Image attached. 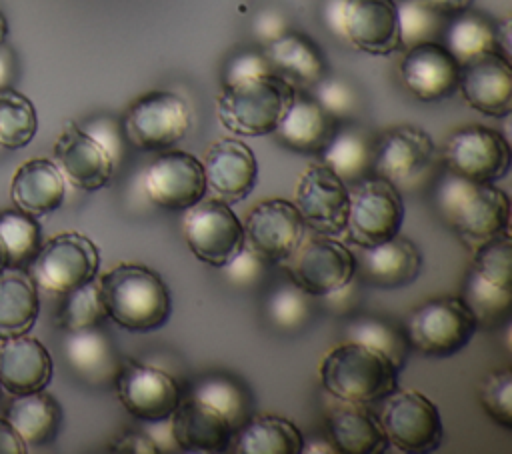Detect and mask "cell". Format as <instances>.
<instances>
[{
  "mask_svg": "<svg viewBox=\"0 0 512 454\" xmlns=\"http://www.w3.org/2000/svg\"><path fill=\"white\" fill-rule=\"evenodd\" d=\"M326 432L340 454H382L388 448L378 416L366 404L338 400V406L328 410Z\"/></svg>",
  "mask_w": 512,
  "mask_h": 454,
  "instance_id": "obj_27",
  "label": "cell"
},
{
  "mask_svg": "<svg viewBox=\"0 0 512 454\" xmlns=\"http://www.w3.org/2000/svg\"><path fill=\"white\" fill-rule=\"evenodd\" d=\"M54 162L64 180L84 192L104 188L116 166L106 148L72 120L64 122L54 142Z\"/></svg>",
  "mask_w": 512,
  "mask_h": 454,
  "instance_id": "obj_17",
  "label": "cell"
},
{
  "mask_svg": "<svg viewBox=\"0 0 512 454\" xmlns=\"http://www.w3.org/2000/svg\"><path fill=\"white\" fill-rule=\"evenodd\" d=\"M302 432L282 416L260 414L238 428L234 452L238 454H300Z\"/></svg>",
  "mask_w": 512,
  "mask_h": 454,
  "instance_id": "obj_32",
  "label": "cell"
},
{
  "mask_svg": "<svg viewBox=\"0 0 512 454\" xmlns=\"http://www.w3.org/2000/svg\"><path fill=\"white\" fill-rule=\"evenodd\" d=\"M346 42L354 48L386 56L400 48L396 0H346Z\"/></svg>",
  "mask_w": 512,
  "mask_h": 454,
  "instance_id": "obj_23",
  "label": "cell"
},
{
  "mask_svg": "<svg viewBox=\"0 0 512 454\" xmlns=\"http://www.w3.org/2000/svg\"><path fill=\"white\" fill-rule=\"evenodd\" d=\"M108 318L100 286L90 280L72 292L64 294V302L56 314V324L64 332H76L86 328H98Z\"/></svg>",
  "mask_w": 512,
  "mask_h": 454,
  "instance_id": "obj_40",
  "label": "cell"
},
{
  "mask_svg": "<svg viewBox=\"0 0 512 454\" xmlns=\"http://www.w3.org/2000/svg\"><path fill=\"white\" fill-rule=\"evenodd\" d=\"M458 88L464 102L486 116H508L512 110V68L498 52L482 54L460 66Z\"/></svg>",
  "mask_w": 512,
  "mask_h": 454,
  "instance_id": "obj_21",
  "label": "cell"
},
{
  "mask_svg": "<svg viewBox=\"0 0 512 454\" xmlns=\"http://www.w3.org/2000/svg\"><path fill=\"white\" fill-rule=\"evenodd\" d=\"M442 160L446 170L456 176L474 182H496L508 174L512 152L498 130L468 124L446 138Z\"/></svg>",
  "mask_w": 512,
  "mask_h": 454,
  "instance_id": "obj_12",
  "label": "cell"
},
{
  "mask_svg": "<svg viewBox=\"0 0 512 454\" xmlns=\"http://www.w3.org/2000/svg\"><path fill=\"white\" fill-rule=\"evenodd\" d=\"M0 240L8 252L10 266H22L34 258L42 242V228L36 216L20 210L0 214Z\"/></svg>",
  "mask_w": 512,
  "mask_h": 454,
  "instance_id": "obj_41",
  "label": "cell"
},
{
  "mask_svg": "<svg viewBox=\"0 0 512 454\" xmlns=\"http://www.w3.org/2000/svg\"><path fill=\"white\" fill-rule=\"evenodd\" d=\"M6 420L26 446H46L60 430L62 408L50 394L38 390L14 396L8 404Z\"/></svg>",
  "mask_w": 512,
  "mask_h": 454,
  "instance_id": "obj_31",
  "label": "cell"
},
{
  "mask_svg": "<svg viewBox=\"0 0 512 454\" xmlns=\"http://www.w3.org/2000/svg\"><path fill=\"white\" fill-rule=\"evenodd\" d=\"M52 372V356L40 340L28 334L2 340L0 386L8 394L20 396L44 390L52 380Z\"/></svg>",
  "mask_w": 512,
  "mask_h": 454,
  "instance_id": "obj_25",
  "label": "cell"
},
{
  "mask_svg": "<svg viewBox=\"0 0 512 454\" xmlns=\"http://www.w3.org/2000/svg\"><path fill=\"white\" fill-rule=\"evenodd\" d=\"M100 268L98 246L82 232H60L40 244L30 260V276L38 288L64 296L96 278Z\"/></svg>",
  "mask_w": 512,
  "mask_h": 454,
  "instance_id": "obj_7",
  "label": "cell"
},
{
  "mask_svg": "<svg viewBox=\"0 0 512 454\" xmlns=\"http://www.w3.org/2000/svg\"><path fill=\"white\" fill-rule=\"evenodd\" d=\"M116 452H134V454H158V446L146 432H128L112 442Z\"/></svg>",
  "mask_w": 512,
  "mask_h": 454,
  "instance_id": "obj_51",
  "label": "cell"
},
{
  "mask_svg": "<svg viewBox=\"0 0 512 454\" xmlns=\"http://www.w3.org/2000/svg\"><path fill=\"white\" fill-rule=\"evenodd\" d=\"M114 382L120 404L142 422L170 418L182 398L176 380L166 370L136 360L120 362Z\"/></svg>",
  "mask_w": 512,
  "mask_h": 454,
  "instance_id": "obj_15",
  "label": "cell"
},
{
  "mask_svg": "<svg viewBox=\"0 0 512 454\" xmlns=\"http://www.w3.org/2000/svg\"><path fill=\"white\" fill-rule=\"evenodd\" d=\"M344 8L346 0H326L322 4V20L326 28L340 40L346 42V28H344Z\"/></svg>",
  "mask_w": 512,
  "mask_h": 454,
  "instance_id": "obj_52",
  "label": "cell"
},
{
  "mask_svg": "<svg viewBox=\"0 0 512 454\" xmlns=\"http://www.w3.org/2000/svg\"><path fill=\"white\" fill-rule=\"evenodd\" d=\"M98 286L108 318L128 332H152L170 318L168 286L144 264L120 262L100 276Z\"/></svg>",
  "mask_w": 512,
  "mask_h": 454,
  "instance_id": "obj_1",
  "label": "cell"
},
{
  "mask_svg": "<svg viewBox=\"0 0 512 454\" xmlns=\"http://www.w3.org/2000/svg\"><path fill=\"white\" fill-rule=\"evenodd\" d=\"M84 130L106 148V152L112 156L114 162L120 158V154H122V138L124 136H122V130L116 126L114 120H110V118H96V120L88 122L84 126Z\"/></svg>",
  "mask_w": 512,
  "mask_h": 454,
  "instance_id": "obj_50",
  "label": "cell"
},
{
  "mask_svg": "<svg viewBox=\"0 0 512 454\" xmlns=\"http://www.w3.org/2000/svg\"><path fill=\"white\" fill-rule=\"evenodd\" d=\"M182 236L190 252L204 264L222 268L242 246L244 226L230 204L218 198H202L186 208Z\"/></svg>",
  "mask_w": 512,
  "mask_h": 454,
  "instance_id": "obj_11",
  "label": "cell"
},
{
  "mask_svg": "<svg viewBox=\"0 0 512 454\" xmlns=\"http://www.w3.org/2000/svg\"><path fill=\"white\" fill-rule=\"evenodd\" d=\"M6 36H8V22H6L4 14L0 12V44H4Z\"/></svg>",
  "mask_w": 512,
  "mask_h": 454,
  "instance_id": "obj_59",
  "label": "cell"
},
{
  "mask_svg": "<svg viewBox=\"0 0 512 454\" xmlns=\"http://www.w3.org/2000/svg\"><path fill=\"white\" fill-rule=\"evenodd\" d=\"M288 26H290L288 18L276 8H264L252 20L254 38L264 46H268L270 42L284 36L288 32Z\"/></svg>",
  "mask_w": 512,
  "mask_h": 454,
  "instance_id": "obj_49",
  "label": "cell"
},
{
  "mask_svg": "<svg viewBox=\"0 0 512 454\" xmlns=\"http://www.w3.org/2000/svg\"><path fill=\"white\" fill-rule=\"evenodd\" d=\"M170 434L184 452H224L232 444L234 428L220 412L188 394L170 416Z\"/></svg>",
  "mask_w": 512,
  "mask_h": 454,
  "instance_id": "obj_24",
  "label": "cell"
},
{
  "mask_svg": "<svg viewBox=\"0 0 512 454\" xmlns=\"http://www.w3.org/2000/svg\"><path fill=\"white\" fill-rule=\"evenodd\" d=\"M478 330L476 318L462 298H432L406 318L404 336L410 348L430 358H446L460 352Z\"/></svg>",
  "mask_w": 512,
  "mask_h": 454,
  "instance_id": "obj_5",
  "label": "cell"
},
{
  "mask_svg": "<svg viewBox=\"0 0 512 454\" xmlns=\"http://www.w3.org/2000/svg\"><path fill=\"white\" fill-rule=\"evenodd\" d=\"M306 454H336L332 442L328 438H312V440H304L302 442V450Z\"/></svg>",
  "mask_w": 512,
  "mask_h": 454,
  "instance_id": "obj_56",
  "label": "cell"
},
{
  "mask_svg": "<svg viewBox=\"0 0 512 454\" xmlns=\"http://www.w3.org/2000/svg\"><path fill=\"white\" fill-rule=\"evenodd\" d=\"M272 72L288 80L294 88H312L326 72L324 58L316 44L298 32H286L278 40L270 42L264 50Z\"/></svg>",
  "mask_w": 512,
  "mask_h": 454,
  "instance_id": "obj_30",
  "label": "cell"
},
{
  "mask_svg": "<svg viewBox=\"0 0 512 454\" xmlns=\"http://www.w3.org/2000/svg\"><path fill=\"white\" fill-rule=\"evenodd\" d=\"M40 314L38 286L20 266L0 272V340L30 332Z\"/></svg>",
  "mask_w": 512,
  "mask_h": 454,
  "instance_id": "obj_29",
  "label": "cell"
},
{
  "mask_svg": "<svg viewBox=\"0 0 512 454\" xmlns=\"http://www.w3.org/2000/svg\"><path fill=\"white\" fill-rule=\"evenodd\" d=\"M6 266H10V260H8L6 248H4V244H2V240H0V272H2Z\"/></svg>",
  "mask_w": 512,
  "mask_h": 454,
  "instance_id": "obj_58",
  "label": "cell"
},
{
  "mask_svg": "<svg viewBox=\"0 0 512 454\" xmlns=\"http://www.w3.org/2000/svg\"><path fill=\"white\" fill-rule=\"evenodd\" d=\"M266 316L280 330H298L310 316L308 294L296 284H280L266 300Z\"/></svg>",
  "mask_w": 512,
  "mask_h": 454,
  "instance_id": "obj_44",
  "label": "cell"
},
{
  "mask_svg": "<svg viewBox=\"0 0 512 454\" xmlns=\"http://www.w3.org/2000/svg\"><path fill=\"white\" fill-rule=\"evenodd\" d=\"M484 412L504 430H512V372L508 368L488 372L478 386Z\"/></svg>",
  "mask_w": 512,
  "mask_h": 454,
  "instance_id": "obj_45",
  "label": "cell"
},
{
  "mask_svg": "<svg viewBox=\"0 0 512 454\" xmlns=\"http://www.w3.org/2000/svg\"><path fill=\"white\" fill-rule=\"evenodd\" d=\"M192 398L208 404L216 412H220L234 432L248 420V398L238 382L226 376H204L198 378L190 392Z\"/></svg>",
  "mask_w": 512,
  "mask_h": 454,
  "instance_id": "obj_38",
  "label": "cell"
},
{
  "mask_svg": "<svg viewBox=\"0 0 512 454\" xmlns=\"http://www.w3.org/2000/svg\"><path fill=\"white\" fill-rule=\"evenodd\" d=\"M66 180L50 158H32L20 164L10 182V200L16 210L44 216L62 206Z\"/></svg>",
  "mask_w": 512,
  "mask_h": 454,
  "instance_id": "obj_26",
  "label": "cell"
},
{
  "mask_svg": "<svg viewBox=\"0 0 512 454\" xmlns=\"http://www.w3.org/2000/svg\"><path fill=\"white\" fill-rule=\"evenodd\" d=\"M420 268L422 256L418 246L400 234L386 242L366 246L356 256V274L372 288H404L418 278Z\"/></svg>",
  "mask_w": 512,
  "mask_h": 454,
  "instance_id": "obj_22",
  "label": "cell"
},
{
  "mask_svg": "<svg viewBox=\"0 0 512 454\" xmlns=\"http://www.w3.org/2000/svg\"><path fill=\"white\" fill-rule=\"evenodd\" d=\"M430 134L414 124H398L380 134L372 150V170L376 176L400 186L422 174L434 160Z\"/></svg>",
  "mask_w": 512,
  "mask_h": 454,
  "instance_id": "obj_18",
  "label": "cell"
},
{
  "mask_svg": "<svg viewBox=\"0 0 512 454\" xmlns=\"http://www.w3.org/2000/svg\"><path fill=\"white\" fill-rule=\"evenodd\" d=\"M206 190L226 204L244 200L258 182V162L252 148L238 138H218L204 152Z\"/></svg>",
  "mask_w": 512,
  "mask_h": 454,
  "instance_id": "obj_19",
  "label": "cell"
},
{
  "mask_svg": "<svg viewBox=\"0 0 512 454\" xmlns=\"http://www.w3.org/2000/svg\"><path fill=\"white\" fill-rule=\"evenodd\" d=\"M264 260L250 250L246 244L222 266V272L226 276V280L234 286L246 288V286H254L260 282V278L264 276Z\"/></svg>",
  "mask_w": 512,
  "mask_h": 454,
  "instance_id": "obj_47",
  "label": "cell"
},
{
  "mask_svg": "<svg viewBox=\"0 0 512 454\" xmlns=\"http://www.w3.org/2000/svg\"><path fill=\"white\" fill-rule=\"evenodd\" d=\"M436 208L440 218L462 238L484 242L508 230V194L492 182H474L448 172L436 186Z\"/></svg>",
  "mask_w": 512,
  "mask_h": 454,
  "instance_id": "obj_2",
  "label": "cell"
},
{
  "mask_svg": "<svg viewBox=\"0 0 512 454\" xmlns=\"http://www.w3.org/2000/svg\"><path fill=\"white\" fill-rule=\"evenodd\" d=\"M272 66L260 52H240L234 58L228 60L222 72V84L232 86L238 82H246L252 78H260L264 74H270Z\"/></svg>",
  "mask_w": 512,
  "mask_h": 454,
  "instance_id": "obj_48",
  "label": "cell"
},
{
  "mask_svg": "<svg viewBox=\"0 0 512 454\" xmlns=\"http://www.w3.org/2000/svg\"><path fill=\"white\" fill-rule=\"evenodd\" d=\"M38 130V114L28 96L4 86L0 88V146L18 150L32 142Z\"/></svg>",
  "mask_w": 512,
  "mask_h": 454,
  "instance_id": "obj_36",
  "label": "cell"
},
{
  "mask_svg": "<svg viewBox=\"0 0 512 454\" xmlns=\"http://www.w3.org/2000/svg\"><path fill=\"white\" fill-rule=\"evenodd\" d=\"M460 64L444 48L430 40L406 48L400 62V80L404 88L422 102L448 98L458 88Z\"/></svg>",
  "mask_w": 512,
  "mask_h": 454,
  "instance_id": "obj_20",
  "label": "cell"
},
{
  "mask_svg": "<svg viewBox=\"0 0 512 454\" xmlns=\"http://www.w3.org/2000/svg\"><path fill=\"white\" fill-rule=\"evenodd\" d=\"M494 34H496L498 54H502L506 60H510V18L508 16L502 18L500 22H496Z\"/></svg>",
  "mask_w": 512,
  "mask_h": 454,
  "instance_id": "obj_54",
  "label": "cell"
},
{
  "mask_svg": "<svg viewBox=\"0 0 512 454\" xmlns=\"http://www.w3.org/2000/svg\"><path fill=\"white\" fill-rule=\"evenodd\" d=\"M334 118L314 98L294 94L274 134L282 146L300 154H320L334 134Z\"/></svg>",
  "mask_w": 512,
  "mask_h": 454,
  "instance_id": "obj_28",
  "label": "cell"
},
{
  "mask_svg": "<svg viewBox=\"0 0 512 454\" xmlns=\"http://www.w3.org/2000/svg\"><path fill=\"white\" fill-rule=\"evenodd\" d=\"M294 94L296 88L288 80L270 72L224 86L216 98V116L236 136H266L276 130Z\"/></svg>",
  "mask_w": 512,
  "mask_h": 454,
  "instance_id": "obj_4",
  "label": "cell"
},
{
  "mask_svg": "<svg viewBox=\"0 0 512 454\" xmlns=\"http://www.w3.org/2000/svg\"><path fill=\"white\" fill-rule=\"evenodd\" d=\"M294 206L310 230L338 236L346 228L348 186L322 162L310 164L296 182Z\"/></svg>",
  "mask_w": 512,
  "mask_h": 454,
  "instance_id": "obj_14",
  "label": "cell"
},
{
  "mask_svg": "<svg viewBox=\"0 0 512 454\" xmlns=\"http://www.w3.org/2000/svg\"><path fill=\"white\" fill-rule=\"evenodd\" d=\"M472 270L488 282L512 290V242L508 230L476 246Z\"/></svg>",
  "mask_w": 512,
  "mask_h": 454,
  "instance_id": "obj_43",
  "label": "cell"
},
{
  "mask_svg": "<svg viewBox=\"0 0 512 454\" xmlns=\"http://www.w3.org/2000/svg\"><path fill=\"white\" fill-rule=\"evenodd\" d=\"M372 150L368 136L352 126L334 130L332 138L320 152L322 164L344 182H358L372 168Z\"/></svg>",
  "mask_w": 512,
  "mask_h": 454,
  "instance_id": "obj_34",
  "label": "cell"
},
{
  "mask_svg": "<svg viewBox=\"0 0 512 454\" xmlns=\"http://www.w3.org/2000/svg\"><path fill=\"white\" fill-rule=\"evenodd\" d=\"M424 4H428L430 8L438 10L440 14H458V12H464L472 6L474 0H422Z\"/></svg>",
  "mask_w": 512,
  "mask_h": 454,
  "instance_id": "obj_55",
  "label": "cell"
},
{
  "mask_svg": "<svg viewBox=\"0 0 512 454\" xmlns=\"http://www.w3.org/2000/svg\"><path fill=\"white\" fill-rule=\"evenodd\" d=\"M28 446L6 418H0V454H24Z\"/></svg>",
  "mask_w": 512,
  "mask_h": 454,
  "instance_id": "obj_53",
  "label": "cell"
},
{
  "mask_svg": "<svg viewBox=\"0 0 512 454\" xmlns=\"http://www.w3.org/2000/svg\"><path fill=\"white\" fill-rule=\"evenodd\" d=\"M462 302L468 306L478 326H498L508 318L512 308V290L500 288L470 268L464 288Z\"/></svg>",
  "mask_w": 512,
  "mask_h": 454,
  "instance_id": "obj_37",
  "label": "cell"
},
{
  "mask_svg": "<svg viewBox=\"0 0 512 454\" xmlns=\"http://www.w3.org/2000/svg\"><path fill=\"white\" fill-rule=\"evenodd\" d=\"M192 124L188 102L168 90H154L134 100L122 120V136L140 150H168Z\"/></svg>",
  "mask_w": 512,
  "mask_h": 454,
  "instance_id": "obj_9",
  "label": "cell"
},
{
  "mask_svg": "<svg viewBox=\"0 0 512 454\" xmlns=\"http://www.w3.org/2000/svg\"><path fill=\"white\" fill-rule=\"evenodd\" d=\"M404 222V200L392 182L372 176L354 182L348 188V240L366 248L400 234Z\"/></svg>",
  "mask_w": 512,
  "mask_h": 454,
  "instance_id": "obj_8",
  "label": "cell"
},
{
  "mask_svg": "<svg viewBox=\"0 0 512 454\" xmlns=\"http://www.w3.org/2000/svg\"><path fill=\"white\" fill-rule=\"evenodd\" d=\"M442 44L462 66L482 54L498 52L494 24L474 12H458L442 28Z\"/></svg>",
  "mask_w": 512,
  "mask_h": 454,
  "instance_id": "obj_35",
  "label": "cell"
},
{
  "mask_svg": "<svg viewBox=\"0 0 512 454\" xmlns=\"http://www.w3.org/2000/svg\"><path fill=\"white\" fill-rule=\"evenodd\" d=\"M396 12L402 48L436 40L444 28V14L430 8L422 0H400L396 2Z\"/></svg>",
  "mask_w": 512,
  "mask_h": 454,
  "instance_id": "obj_42",
  "label": "cell"
},
{
  "mask_svg": "<svg viewBox=\"0 0 512 454\" xmlns=\"http://www.w3.org/2000/svg\"><path fill=\"white\" fill-rule=\"evenodd\" d=\"M244 244L264 262L282 264L304 240L306 224L294 202L270 198L258 202L244 220Z\"/></svg>",
  "mask_w": 512,
  "mask_h": 454,
  "instance_id": "obj_13",
  "label": "cell"
},
{
  "mask_svg": "<svg viewBox=\"0 0 512 454\" xmlns=\"http://www.w3.org/2000/svg\"><path fill=\"white\" fill-rule=\"evenodd\" d=\"M10 78H12V54L4 44H0V88L8 86Z\"/></svg>",
  "mask_w": 512,
  "mask_h": 454,
  "instance_id": "obj_57",
  "label": "cell"
},
{
  "mask_svg": "<svg viewBox=\"0 0 512 454\" xmlns=\"http://www.w3.org/2000/svg\"><path fill=\"white\" fill-rule=\"evenodd\" d=\"M388 446L406 454L434 452L444 438L438 406L418 390H394L376 412Z\"/></svg>",
  "mask_w": 512,
  "mask_h": 454,
  "instance_id": "obj_6",
  "label": "cell"
},
{
  "mask_svg": "<svg viewBox=\"0 0 512 454\" xmlns=\"http://www.w3.org/2000/svg\"><path fill=\"white\" fill-rule=\"evenodd\" d=\"M346 340L364 344L386 358L392 360L398 368H402L408 352L406 336L390 322L374 318V316H358L346 326Z\"/></svg>",
  "mask_w": 512,
  "mask_h": 454,
  "instance_id": "obj_39",
  "label": "cell"
},
{
  "mask_svg": "<svg viewBox=\"0 0 512 454\" xmlns=\"http://www.w3.org/2000/svg\"><path fill=\"white\" fill-rule=\"evenodd\" d=\"M148 200L166 210H186L206 196L202 160L184 150H170L154 158L144 170Z\"/></svg>",
  "mask_w": 512,
  "mask_h": 454,
  "instance_id": "obj_16",
  "label": "cell"
},
{
  "mask_svg": "<svg viewBox=\"0 0 512 454\" xmlns=\"http://www.w3.org/2000/svg\"><path fill=\"white\" fill-rule=\"evenodd\" d=\"M398 370L384 354L350 340L330 348L318 366L322 388L340 402L356 404H372L394 392Z\"/></svg>",
  "mask_w": 512,
  "mask_h": 454,
  "instance_id": "obj_3",
  "label": "cell"
},
{
  "mask_svg": "<svg viewBox=\"0 0 512 454\" xmlns=\"http://www.w3.org/2000/svg\"><path fill=\"white\" fill-rule=\"evenodd\" d=\"M64 354L70 366L90 382L110 380L120 368L114 346L98 328L66 332Z\"/></svg>",
  "mask_w": 512,
  "mask_h": 454,
  "instance_id": "obj_33",
  "label": "cell"
},
{
  "mask_svg": "<svg viewBox=\"0 0 512 454\" xmlns=\"http://www.w3.org/2000/svg\"><path fill=\"white\" fill-rule=\"evenodd\" d=\"M290 282L308 296H328L356 276V256L334 236L304 238L294 254L282 262Z\"/></svg>",
  "mask_w": 512,
  "mask_h": 454,
  "instance_id": "obj_10",
  "label": "cell"
},
{
  "mask_svg": "<svg viewBox=\"0 0 512 454\" xmlns=\"http://www.w3.org/2000/svg\"><path fill=\"white\" fill-rule=\"evenodd\" d=\"M316 104L332 118H346L356 110V90L342 78L322 76L314 86Z\"/></svg>",
  "mask_w": 512,
  "mask_h": 454,
  "instance_id": "obj_46",
  "label": "cell"
}]
</instances>
